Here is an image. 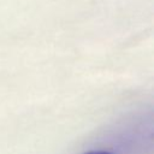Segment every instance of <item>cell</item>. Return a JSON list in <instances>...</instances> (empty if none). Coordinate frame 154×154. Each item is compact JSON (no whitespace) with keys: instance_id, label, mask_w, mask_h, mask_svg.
<instances>
[{"instance_id":"obj_1","label":"cell","mask_w":154,"mask_h":154,"mask_svg":"<svg viewBox=\"0 0 154 154\" xmlns=\"http://www.w3.org/2000/svg\"><path fill=\"white\" fill-rule=\"evenodd\" d=\"M84 154H111L108 152H103V150H90V152H87Z\"/></svg>"}]
</instances>
